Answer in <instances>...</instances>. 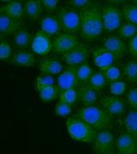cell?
<instances>
[{
	"label": "cell",
	"instance_id": "6da1fadb",
	"mask_svg": "<svg viewBox=\"0 0 137 154\" xmlns=\"http://www.w3.org/2000/svg\"><path fill=\"white\" fill-rule=\"evenodd\" d=\"M80 14V34L83 40L93 41L102 33L103 24L101 20V6L97 3L89 5L79 11Z\"/></svg>",
	"mask_w": 137,
	"mask_h": 154
},
{
	"label": "cell",
	"instance_id": "7a4b0ae2",
	"mask_svg": "<svg viewBox=\"0 0 137 154\" xmlns=\"http://www.w3.org/2000/svg\"><path fill=\"white\" fill-rule=\"evenodd\" d=\"M74 116L86 122L96 131L109 129L112 127L113 116L99 106H84L78 110Z\"/></svg>",
	"mask_w": 137,
	"mask_h": 154
},
{
	"label": "cell",
	"instance_id": "3957f363",
	"mask_svg": "<svg viewBox=\"0 0 137 154\" xmlns=\"http://www.w3.org/2000/svg\"><path fill=\"white\" fill-rule=\"evenodd\" d=\"M66 129L74 140L84 143L93 142L97 134V131L93 127L76 116L69 117L67 119Z\"/></svg>",
	"mask_w": 137,
	"mask_h": 154
},
{
	"label": "cell",
	"instance_id": "277c9868",
	"mask_svg": "<svg viewBox=\"0 0 137 154\" xmlns=\"http://www.w3.org/2000/svg\"><path fill=\"white\" fill-rule=\"evenodd\" d=\"M57 17L64 33L75 34L80 31V14L74 8L62 6L58 11Z\"/></svg>",
	"mask_w": 137,
	"mask_h": 154
},
{
	"label": "cell",
	"instance_id": "5b68a950",
	"mask_svg": "<svg viewBox=\"0 0 137 154\" xmlns=\"http://www.w3.org/2000/svg\"><path fill=\"white\" fill-rule=\"evenodd\" d=\"M123 11L118 6L106 4L101 7V20L103 29L106 33L117 31L122 25Z\"/></svg>",
	"mask_w": 137,
	"mask_h": 154
},
{
	"label": "cell",
	"instance_id": "8992f818",
	"mask_svg": "<svg viewBox=\"0 0 137 154\" xmlns=\"http://www.w3.org/2000/svg\"><path fill=\"white\" fill-rule=\"evenodd\" d=\"M93 148L98 154H112L116 147V140L109 129L97 132L93 140Z\"/></svg>",
	"mask_w": 137,
	"mask_h": 154
},
{
	"label": "cell",
	"instance_id": "52a82bcc",
	"mask_svg": "<svg viewBox=\"0 0 137 154\" xmlns=\"http://www.w3.org/2000/svg\"><path fill=\"white\" fill-rule=\"evenodd\" d=\"M79 44V39L76 34L69 33H58L52 39V50L56 53L63 55Z\"/></svg>",
	"mask_w": 137,
	"mask_h": 154
},
{
	"label": "cell",
	"instance_id": "ba28073f",
	"mask_svg": "<svg viewBox=\"0 0 137 154\" xmlns=\"http://www.w3.org/2000/svg\"><path fill=\"white\" fill-rule=\"evenodd\" d=\"M90 54V51L85 45L80 44L75 48L62 55V59L67 65L78 66L86 63Z\"/></svg>",
	"mask_w": 137,
	"mask_h": 154
},
{
	"label": "cell",
	"instance_id": "9c48e42d",
	"mask_svg": "<svg viewBox=\"0 0 137 154\" xmlns=\"http://www.w3.org/2000/svg\"><path fill=\"white\" fill-rule=\"evenodd\" d=\"M99 104L102 108L108 111L112 116L123 115L126 111L125 103L119 97L105 95L99 99Z\"/></svg>",
	"mask_w": 137,
	"mask_h": 154
},
{
	"label": "cell",
	"instance_id": "30bf717a",
	"mask_svg": "<svg viewBox=\"0 0 137 154\" xmlns=\"http://www.w3.org/2000/svg\"><path fill=\"white\" fill-rule=\"evenodd\" d=\"M102 47L112 53L117 60H120L123 57L126 51V45L123 40L117 35L111 34L105 36L102 40Z\"/></svg>",
	"mask_w": 137,
	"mask_h": 154
},
{
	"label": "cell",
	"instance_id": "8fae6325",
	"mask_svg": "<svg viewBox=\"0 0 137 154\" xmlns=\"http://www.w3.org/2000/svg\"><path fill=\"white\" fill-rule=\"evenodd\" d=\"M31 49L36 55H47L52 50V40L51 36L42 31H38L33 36Z\"/></svg>",
	"mask_w": 137,
	"mask_h": 154
},
{
	"label": "cell",
	"instance_id": "7c38bea8",
	"mask_svg": "<svg viewBox=\"0 0 137 154\" xmlns=\"http://www.w3.org/2000/svg\"><path fill=\"white\" fill-rule=\"evenodd\" d=\"M91 53L94 65L98 67L100 70H103L107 67L113 65L116 61H117L112 53H111L102 46L94 47L91 50Z\"/></svg>",
	"mask_w": 137,
	"mask_h": 154
},
{
	"label": "cell",
	"instance_id": "4fadbf2b",
	"mask_svg": "<svg viewBox=\"0 0 137 154\" xmlns=\"http://www.w3.org/2000/svg\"><path fill=\"white\" fill-rule=\"evenodd\" d=\"M58 87L60 91L79 87L76 78V66L67 65L58 77Z\"/></svg>",
	"mask_w": 137,
	"mask_h": 154
},
{
	"label": "cell",
	"instance_id": "5bb4252c",
	"mask_svg": "<svg viewBox=\"0 0 137 154\" xmlns=\"http://www.w3.org/2000/svg\"><path fill=\"white\" fill-rule=\"evenodd\" d=\"M116 148L120 154H137V140L129 133H123L116 140Z\"/></svg>",
	"mask_w": 137,
	"mask_h": 154
},
{
	"label": "cell",
	"instance_id": "9a60e30c",
	"mask_svg": "<svg viewBox=\"0 0 137 154\" xmlns=\"http://www.w3.org/2000/svg\"><path fill=\"white\" fill-rule=\"evenodd\" d=\"M10 63L15 66L31 68L36 65V57L31 51L20 50L12 55L10 59Z\"/></svg>",
	"mask_w": 137,
	"mask_h": 154
},
{
	"label": "cell",
	"instance_id": "2e32d148",
	"mask_svg": "<svg viewBox=\"0 0 137 154\" xmlns=\"http://www.w3.org/2000/svg\"><path fill=\"white\" fill-rule=\"evenodd\" d=\"M22 27V21L17 20L5 14L0 13V33L3 35L15 34Z\"/></svg>",
	"mask_w": 137,
	"mask_h": 154
},
{
	"label": "cell",
	"instance_id": "e0dca14e",
	"mask_svg": "<svg viewBox=\"0 0 137 154\" xmlns=\"http://www.w3.org/2000/svg\"><path fill=\"white\" fill-rule=\"evenodd\" d=\"M40 28L41 31L48 34L49 36L58 35L61 30L60 23L57 16L52 14L45 15L40 20Z\"/></svg>",
	"mask_w": 137,
	"mask_h": 154
},
{
	"label": "cell",
	"instance_id": "ac0fdd59",
	"mask_svg": "<svg viewBox=\"0 0 137 154\" xmlns=\"http://www.w3.org/2000/svg\"><path fill=\"white\" fill-rule=\"evenodd\" d=\"M38 68L42 74L58 75L64 70V67L60 61L51 57H45L39 63Z\"/></svg>",
	"mask_w": 137,
	"mask_h": 154
},
{
	"label": "cell",
	"instance_id": "d6986e66",
	"mask_svg": "<svg viewBox=\"0 0 137 154\" xmlns=\"http://www.w3.org/2000/svg\"><path fill=\"white\" fill-rule=\"evenodd\" d=\"M79 100L84 106H91L98 100V92H96L88 84L79 88Z\"/></svg>",
	"mask_w": 137,
	"mask_h": 154
},
{
	"label": "cell",
	"instance_id": "ffe728a7",
	"mask_svg": "<svg viewBox=\"0 0 137 154\" xmlns=\"http://www.w3.org/2000/svg\"><path fill=\"white\" fill-rule=\"evenodd\" d=\"M0 13L5 14L7 16L17 20H22L25 14L24 8L22 7V4L18 1H14V0H12L11 2L5 5L1 6Z\"/></svg>",
	"mask_w": 137,
	"mask_h": 154
},
{
	"label": "cell",
	"instance_id": "44dd1931",
	"mask_svg": "<svg viewBox=\"0 0 137 154\" xmlns=\"http://www.w3.org/2000/svg\"><path fill=\"white\" fill-rule=\"evenodd\" d=\"M43 5L40 0H27L24 4V12L31 21L35 22L40 17Z\"/></svg>",
	"mask_w": 137,
	"mask_h": 154
},
{
	"label": "cell",
	"instance_id": "7402d4cb",
	"mask_svg": "<svg viewBox=\"0 0 137 154\" xmlns=\"http://www.w3.org/2000/svg\"><path fill=\"white\" fill-rule=\"evenodd\" d=\"M33 38V35L27 29L20 28L14 34V44L19 49L26 50L31 47Z\"/></svg>",
	"mask_w": 137,
	"mask_h": 154
},
{
	"label": "cell",
	"instance_id": "603a6c76",
	"mask_svg": "<svg viewBox=\"0 0 137 154\" xmlns=\"http://www.w3.org/2000/svg\"><path fill=\"white\" fill-rule=\"evenodd\" d=\"M123 76L133 85L137 84V59L129 61L122 67Z\"/></svg>",
	"mask_w": 137,
	"mask_h": 154
},
{
	"label": "cell",
	"instance_id": "cb8c5ba5",
	"mask_svg": "<svg viewBox=\"0 0 137 154\" xmlns=\"http://www.w3.org/2000/svg\"><path fill=\"white\" fill-rule=\"evenodd\" d=\"M94 73L92 67L88 63H84L76 66V78L78 85L81 87L83 85H87L89 82V80Z\"/></svg>",
	"mask_w": 137,
	"mask_h": 154
},
{
	"label": "cell",
	"instance_id": "d4e9b609",
	"mask_svg": "<svg viewBox=\"0 0 137 154\" xmlns=\"http://www.w3.org/2000/svg\"><path fill=\"white\" fill-rule=\"evenodd\" d=\"M123 124L126 132L137 140V110H129L124 117Z\"/></svg>",
	"mask_w": 137,
	"mask_h": 154
},
{
	"label": "cell",
	"instance_id": "484cf974",
	"mask_svg": "<svg viewBox=\"0 0 137 154\" xmlns=\"http://www.w3.org/2000/svg\"><path fill=\"white\" fill-rule=\"evenodd\" d=\"M59 93H60L59 88L56 85H53V86H49L39 90V97L43 102L49 103L57 99V98L59 96Z\"/></svg>",
	"mask_w": 137,
	"mask_h": 154
},
{
	"label": "cell",
	"instance_id": "4316f807",
	"mask_svg": "<svg viewBox=\"0 0 137 154\" xmlns=\"http://www.w3.org/2000/svg\"><path fill=\"white\" fill-rule=\"evenodd\" d=\"M59 101L68 105H73L79 100V88H70L62 90L59 93Z\"/></svg>",
	"mask_w": 137,
	"mask_h": 154
},
{
	"label": "cell",
	"instance_id": "83f0119b",
	"mask_svg": "<svg viewBox=\"0 0 137 154\" xmlns=\"http://www.w3.org/2000/svg\"><path fill=\"white\" fill-rule=\"evenodd\" d=\"M137 33V25L130 22L122 23L120 28L117 30V36L123 39H130Z\"/></svg>",
	"mask_w": 137,
	"mask_h": 154
},
{
	"label": "cell",
	"instance_id": "f1b7e54d",
	"mask_svg": "<svg viewBox=\"0 0 137 154\" xmlns=\"http://www.w3.org/2000/svg\"><path fill=\"white\" fill-rule=\"evenodd\" d=\"M88 85L91 88H93L96 92H99L106 87L107 81L104 76V75L102 74V72L95 71L90 78Z\"/></svg>",
	"mask_w": 137,
	"mask_h": 154
},
{
	"label": "cell",
	"instance_id": "f546056e",
	"mask_svg": "<svg viewBox=\"0 0 137 154\" xmlns=\"http://www.w3.org/2000/svg\"><path fill=\"white\" fill-rule=\"evenodd\" d=\"M123 16L127 22L137 25V5L129 4L123 7Z\"/></svg>",
	"mask_w": 137,
	"mask_h": 154
},
{
	"label": "cell",
	"instance_id": "4dcf8cb0",
	"mask_svg": "<svg viewBox=\"0 0 137 154\" xmlns=\"http://www.w3.org/2000/svg\"><path fill=\"white\" fill-rule=\"evenodd\" d=\"M53 85H55L54 77L51 75H47V74H41L40 75L36 77L34 82V88L37 92L41 90L42 88L49 86H53Z\"/></svg>",
	"mask_w": 137,
	"mask_h": 154
},
{
	"label": "cell",
	"instance_id": "1f68e13d",
	"mask_svg": "<svg viewBox=\"0 0 137 154\" xmlns=\"http://www.w3.org/2000/svg\"><path fill=\"white\" fill-rule=\"evenodd\" d=\"M100 71L102 72V74L104 75L107 82H117V81L121 80L122 71L119 69L118 67H117L114 64L111 66L107 67L106 69L100 70Z\"/></svg>",
	"mask_w": 137,
	"mask_h": 154
},
{
	"label": "cell",
	"instance_id": "d6a6232c",
	"mask_svg": "<svg viewBox=\"0 0 137 154\" xmlns=\"http://www.w3.org/2000/svg\"><path fill=\"white\" fill-rule=\"evenodd\" d=\"M127 84L123 81H117V82H110L109 91L113 96H121L126 92Z\"/></svg>",
	"mask_w": 137,
	"mask_h": 154
},
{
	"label": "cell",
	"instance_id": "836d02e7",
	"mask_svg": "<svg viewBox=\"0 0 137 154\" xmlns=\"http://www.w3.org/2000/svg\"><path fill=\"white\" fill-rule=\"evenodd\" d=\"M12 55L13 52L11 44L8 41L2 40L0 42V60L6 62L11 59Z\"/></svg>",
	"mask_w": 137,
	"mask_h": 154
},
{
	"label": "cell",
	"instance_id": "e575fe53",
	"mask_svg": "<svg viewBox=\"0 0 137 154\" xmlns=\"http://www.w3.org/2000/svg\"><path fill=\"white\" fill-rule=\"evenodd\" d=\"M72 105H68L65 103H63V102H58L56 106H55L54 109V113L55 115L58 116H60V117H66L68 116H70L72 113Z\"/></svg>",
	"mask_w": 137,
	"mask_h": 154
},
{
	"label": "cell",
	"instance_id": "d590c367",
	"mask_svg": "<svg viewBox=\"0 0 137 154\" xmlns=\"http://www.w3.org/2000/svg\"><path fill=\"white\" fill-rule=\"evenodd\" d=\"M126 100L131 110H137V88H131L126 94Z\"/></svg>",
	"mask_w": 137,
	"mask_h": 154
},
{
	"label": "cell",
	"instance_id": "8d00e7d4",
	"mask_svg": "<svg viewBox=\"0 0 137 154\" xmlns=\"http://www.w3.org/2000/svg\"><path fill=\"white\" fill-rule=\"evenodd\" d=\"M69 4L75 10H82L91 4V0H69Z\"/></svg>",
	"mask_w": 137,
	"mask_h": 154
},
{
	"label": "cell",
	"instance_id": "74e56055",
	"mask_svg": "<svg viewBox=\"0 0 137 154\" xmlns=\"http://www.w3.org/2000/svg\"><path fill=\"white\" fill-rule=\"evenodd\" d=\"M129 50L132 57L137 59V33L129 41Z\"/></svg>",
	"mask_w": 137,
	"mask_h": 154
},
{
	"label": "cell",
	"instance_id": "f35d334b",
	"mask_svg": "<svg viewBox=\"0 0 137 154\" xmlns=\"http://www.w3.org/2000/svg\"><path fill=\"white\" fill-rule=\"evenodd\" d=\"M40 2L46 10L52 12L57 10V6L58 5L59 0H40Z\"/></svg>",
	"mask_w": 137,
	"mask_h": 154
},
{
	"label": "cell",
	"instance_id": "ab89813d",
	"mask_svg": "<svg viewBox=\"0 0 137 154\" xmlns=\"http://www.w3.org/2000/svg\"><path fill=\"white\" fill-rule=\"evenodd\" d=\"M127 0H105V2L110 5H120V4H124Z\"/></svg>",
	"mask_w": 137,
	"mask_h": 154
},
{
	"label": "cell",
	"instance_id": "60d3db41",
	"mask_svg": "<svg viewBox=\"0 0 137 154\" xmlns=\"http://www.w3.org/2000/svg\"><path fill=\"white\" fill-rule=\"evenodd\" d=\"M0 1H1V2H5V3H10L12 0H0Z\"/></svg>",
	"mask_w": 137,
	"mask_h": 154
},
{
	"label": "cell",
	"instance_id": "b9f144b4",
	"mask_svg": "<svg viewBox=\"0 0 137 154\" xmlns=\"http://www.w3.org/2000/svg\"><path fill=\"white\" fill-rule=\"evenodd\" d=\"M130 2L134 5H137V0H130Z\"/></svg>",
	"mask_w": 137,
	"mask_h": 154
},
{
	"label": "cell",
	"instance_id": "7bdbcfd3",
	"mask_svg": "<svg viewBox=\"0 0 137 154\" xmlns=\"http://www.w3.org/2000/svg\"><path fill=\"white\" fill-rule=\"evenodd\" d=\"M3 38H4V35L0 33V42H1L2 40H3Z\"/></svg>",
	"mask_w": 137,
	"mask_h": 154
},
{
	"label": "cell",
	"instance_id": "ee69618b",
	"mask_svg": "<svg viewBox=\"0 0 137 154\" xmlns=\"http://www.w3.org/2000/svg\"><path fill=\"white\" fill-rule=\"evenodd\" d=\"M97 154H98V153H97Z\"/></svg>",
	"mask_w": 137,
	"mask_h": 154
}]
</instances>
